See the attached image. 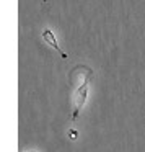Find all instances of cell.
Instances as JSON below:
<instances>
[{
	"mask_svg": "<svg viewBox=\"0 0 145 152\" xmlns=\"http://www.w3.org/2000/svg\"><path fill=\"white\" fill-rule=\"evenodd\" d=\"M93 72L85 67V72L82 75V80L73 87V93H72V106H73V111H72V119L75 121L77 116H78L80 110L83 108L86 102V96H88V85H90V79H91Z\"/></svg>",
	"mask_w": 145,
	"mask_h": 152,
	"instance_id": "obj_1",
	"label": "cell"
},
{
	"mask_svg": "<svg viewBox=\"0 0 145 152\" xmlns=\"http://www.w3.org/2000/svg\"><path fill=\"white\" fill-rule=\"evenodd\" d=\"M43 39L46 41V43L49 44V46H52L54 49L57 51V53H60V56H62V57H67V54L60 51L59 44H57V41H56V36H54V33H52L51 30H46V31H43Z\"/></svg>",
	"mask_w": 145,
	"mask_h": 152,
	"instance_id": "obj_2",
	"label": "cell"
}]
</instances>
